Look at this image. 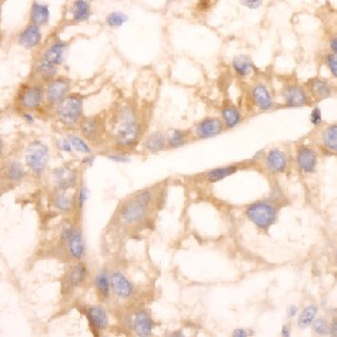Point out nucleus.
<instances>
[{"mask_svg": "<svg viewBox=\"0 0 337 337\" xmlns=\"http://www.w3.org/2000/svg\"><path fill=\"white\" fill-rule=\"evenodd\" d=\"M83 99L76 94L66 96L57 107L59 121L65 125H74L82 115Z\"/></svg>", "mask_w": 337, "mask_h": 337, "instance_id": "obj_1", "label": "nucleus"}, {"mask_svg": "<svg viewBox=\"0 0 337 337\" xmlns=\"http://www.w3.org/2000/svg\"><path fill=\"white\" fill-rule=\"evenodd\" d=\"M25 161L30 170L36 174H41L50 161V149L40 141L32 142L25 152Z\"/></svg>", "mask_w": 337, "mask_h": 337, "instance_id": "obj_2", "label": "nucleus"}, {"mask_svg": "<svg viewBox=\"0 0 337 337\" xmlns=\"http://www.w3.org/2000/svg\"><path fill=\"white\" fill-rule=\"evenodd\" d=\"M151 200L148 191H143L134 199L127 201L121 210V216L124 222L134 223L140 222L146 214V209Z\"/></svg>", "mask_w": 337, "mask_h": 337, "instance_id": "obj_3", "label": "nucleus"}, {"mask_svg": "<svg viewBox=\"0 0 337 337\" xmlns=\"http://www.w3.org/2000/svg\"><path fill=\"white\" fill-rule=\"evenodd\" d=\"M122 119V124L117 134V143L121 147H129L138 139L139 125L129 110L124 112Z\"/></svg>", "mask_w": 337, "mask_h": 337, "instance_id": "obj_4", "label": "nucleus"}, {"mask_svg": "<svg viewBox=\"0 0 337 337\" xmlns=\"http://www.w3.org/2000/svg\"><path fill=\"white\" fill-rule=\"evenodd\" d=\"M249 219L260 229H268L276 221V210L266 203H256L248 208Z\"/></svg>", "mask_w": 337, "mask_h": 337, "instance_id": "obj_5", "label": "nucleus"}, {"mask_svg": "<svg viewBox=\"0 0 337 337\" xmlns=\"http://www.w3.org/2000/svg\"><path fill=\"white\" fill-rule=\"evenodd\" d=\"M61 239L69 245V250L73 257L75 259H80L82 257L85 249L81 231L74 230L71 226H66L61 233Z\"/></svg>", "mask_w": 337, "mask_h": 337, "instance_id": "obj_6", "label": "nucleus"}, {"mask_svg": "<svg viewBox=\"0 0 337 337\" xmlns=\"http://www.w3.org/2000/svg\"><path fill=\"white\" fill-rule=\"evenodd\" d=\"M222 130V123L216 118H207L197 124L196 133L200 139H207L217 136Z\"/></svg>", "mask_w": 337, "mask_h": 337, "instance_id": "obj_7", "label": "nucleus"}, {"mask_svg": "<svg viewBox=\"0 0 337 337\" xmlns=\"http://www.w3.org/2000/svg\"><path fill=\"white\" fill-rule=\"evenodd\" d=\"M69 91H70L69 80L64 77L57 78L50 83L47 90V98L49 99V101L52 103L62 101L66 98Z\"/></svg>", "mask_w": 337, "mask_h": 337, "instance_id": "obj_8", "label": "nucleus"}, {"mask_svg": "<svg viewBox=\"0 0 337 337\" xmlns=\"http://www.w3.org/2000/svg\"><path fill=\"white\" fill-rule=\"evenodd\" d=\"M111 286L116 295L122 299H127L133 293V286L130 281L120 272H116L111 276Z\"/></svg>", "mask_w": 337, "mask_h": 337, "instance_id": "obj_9", "label": "nucleus"}, {"mask_svg": "<svg viewBox=\"0 0 337 337\" xmlns=\"http://www.w3.org/2000/svg\"><path fill=\"white\" fill-rule=\"evenodd\" d=\"M41 40L40 27L35 25H28L19 35V43L25 49H33L37 47Z\"/></svg>", "mask_w": 337, "mask_h": 337, "instance_id": "obj_10", "label": "nucleus"}, {"mask_svg": "<svg viewBox=\"0 0 337 337\" xmlns=\"http://www.w3.org/2000/svg\"><path fill=\"white\" fill-rule=\"evenodd\" d=\"M44 91L41 86H32L27 88L21 96V104L26 109H34L41 104Z\"/></svg>", "mask_w": 337, "mask_h": 337, "instance_id": "obj_11", "label": "nucleus"}, {"mask_svg": "<svg viewBox=\"0 0 337 337\" xmlns=\"http://www.w3.org/2000/svg\"><path fill=\"white\" fill-rule=\"evenodd\" d=\"M299 167L306 173H312L317 166V156L312 149L302 147L297 154Z\"/></svg>", "mask_w": 337, "mask_h": 337, "instance_id": "obj_12", "label": "nucleus"}, {"mask_svg": "<svg viewBox=\"0 0 337 337\" xmlns=\"http://www.w3.org/2000/svg\"><path fill=\"white\" fill-rule=\"evenodd\" d=\"M285 103L289 107H302L306 104L307 97L306 94L299 86H290L284 92Z\"/></svg>", "mask_w": 337, "mask_h": 337, "instance_id": "obj_13", "label": "nucleus"}, {"mask_svg": "<svg viewBox=\"0 0 337 337\" xmlns=\"http://www.w3.org/2000/svg\"><path fill=\"white\" fill-rule=\"evenodd\" d=\"M66 43L63 41H58L52 44L49 50L46 51L42 60L50 65L59 66L63 63L66 51Z\"/></svg>", "mask_w": 337, "mask_h": 337, "instance_id": "obj_14", "label": "nucleus"}, {"mask_svg": "<svg viewBox=\"0 0 337 337\" xmlns=\"http://www.w3.org/2000/svg\"><path fill=\"white\" fill-rule=\"evenodd\" d=\"M56 184L62 190H66L73 187L76 181V175L73 170L66 167L57 168L53 172Z\"/></svg>", "mask_w": 337, "mask_h": 337, "instance_id": "obj_15", "label": "nucleus"}, {"mask_svg": "<svg viewBox=\"0 0 337 337\" xmlns=\"http://www.w3.org/2000/svg\"><path fill=\"white\" fill-rule=\"evenodd\" d=\"M253 98L261 110L267 111L273 107V99L271 94L263 84H257L253 89Z\"/></svg>", "mask_w": 337, "mask_h": 337, "instance_id": "obj_16", "label": "nucleus"}, {"mask_svg": "<svg viewBox=\"0 0 337 337\" xmlns=\"http://www.w3.org/2000/svg\"><path fill=\"white\" fill-rule=\"evenodd\" d=\"M91 325L97 329H105L108 326L106 311L101 306H92L87 311Z\"/></svg>", "mask_w": 337, "mask_h": 337, "instance_id": "obj_17", "label": "nucleus"}, {"mask_svg": "<svg viewBox=\"0 0 337 337\" xmlns=\"http://www.w3.org/2000/svg\"><path fill=\"white\" fill-rule=\"evenodd\" d=\"M134 331L139 336H148L152 330L153 322L145 311L137 313L134 320Z\"/></svg>", "mask_w": 337, "mask_h": 337, "instance_id": "obj_18", "label": "nucleus"}, {"mask_svg": "<svg viewBox=\"0 0 337 337\" xmlns=\"http://www.w3.org/2000/svg\"><path fill=\"white\" fill-rule=\"evenodd\" d=\"M308 87L314 98L318 99H325L331 96V87L329 83L321 78H313L309 80Z\"/></svg>", "mask_w": 337, "mask_h": 337, "instance_id": "obj_19", "label": "nucleus"}, {"mask_svg": "<svg viewBox=\"0 0 337 337\" xmlns=\"http://www.w3.org/2000/svg\"><path fill=\"white\" fill-rule=\"evenodd\" d=\"M267 164L273 172L280 173L283 172L286 168V157L279 149L274 148L269 152L267 156Z\"/></svg>", "mask_w": 337, "mask_h": 337, "instance_id": "obj_20", "label": "nucleus"}, {"mask_svg": "<svg viewBox=\"0 0 337 337\" xmlns=\"http://www.w3.org/2000/svg\"><path fill=\"white\" fill-rule=\"evenodd\" d=\"M50 9L47 5H42L41 3L34 2L31 10V21L32 25L41 26L46 25L50 20Z\"/></svg>", "mask_w": 337, "mask_h": 337, "instance_id": "obj_21", "label": "nucleus"}, {"mask_svg": "<svg viewBox=\"0 0 337 337\" xmlns=\"http://www.w3.org/2000/svg\"><path fill=\"white\" fill-rule=\"evenodd\" d=\"M91 12L90 3L88 1H74L73 6V17L75 21H85L90 18Z\"/></svg>", "mask_w": 337, "mask_h": 337, "instance_id": "obj_22", "label": "nucleus"}, {"mask_svg": "<svg viewBox=\"0 0 337 337\" xmlns=\"http://www.w3.org/2000/svg\"><path fill=\"white\" fill-rule=\"evenodd\" d=\"M100 123L98 118H86L82 123L83 135L87 139H96L99 135Z\"/></svg>", "mask_w": 337, "mask_h": 337, "instance_id": "obj_23", "label": "nucleus"}, {"mask_svg": "<svg viewBox=\"0 0 337 337\" xmlns=\"http://www.w3.org/2000/svg\"><path fill=\"white\" fill-rule=\"evenodd\" d=\"M236 171H237V167H235V166H226V167L217 168L207 173L206 178L211 183L218 182V181L224 179L226 177L236 173Z\"/></svg>", "mask_w": 337, "mask_h": 337, "instance_id": "obj_24", "label": "nucleus"}, {"mask_svg": "<svg viewBox=\"0 0 337 337\" xmlns=\"http://www.w3.org/2000/svg\"><path fill=\"white\" fill-rule=\"evenodd\" d=\"M232 65L234 71L241 76H247L254 69L251 59L245 55H239L235 58Z\"/></svg>", "mask_w": 337, "mask_h": 337, "instance_id": "obj_25", "label": "nucleus"}, {"mask_svg": "<svg viewBox=\"0 0 337 337\" xmlns=\"http://www.w3.org/2000/svg\"><path fill=\"white\" fill-rule=\"evenodd\" d=\"M148 151L155 153L165 148V137L161 132L151 133L145 143Z\"/></svg>", "mask_w": 337, "mask_h": 337, "instance_id": "obj_26", "label": "nucleus"}, {"mask_svg": "<svg viewBox=\"0 0 337 337\" xmlns=\"http://www.w3.org/2000/svg\"><path fill=\"white\" fill-rule=\"evenodd\" d=\"M95 285L99 294L103 298H107L110 293L111 280H109L108 275L105 271H100L98 273L95 279Z\"/></svg>", "mask_w": 337, "mask_h": 337, "instance_id": "obj_27", "label": "nucleus"}, {"mask_svg": "<svg viewBox=\"0 0 337 337\" xmlns=\"http://www.w3.org/2000/svg\"><path fill=\"white\" fill-rule=\"evenodd\" d=\"M87 277V269L83 264L75 265L70 274L69 281L72 286H79Z\"/></svg>", "mask_w": 337, "mask_h": 337, "instance_id": "obj_28", "label": "nucleus"}, {"mask_svg": "<svg viewBox=\"0 0 337 337\" xmlns=\"http://www.w3.org/2000/svg\"><path fill=\"white\" fill-rule=\"evenodd\" d=\"M222 114L223 121L229 127H231V128L234 127L239 124L241 116H240V112L236 108H234V107L224 108L222 110Z\"/></svg>", "mask_w": 337, "mask_h": 337, "instance_id": "obj_29", "label": "nucleus"}, {"mask_svg": "<svg viewBox=\"0 0 337 337\" xmlns=\"http://www.w3.org/2000/svg\"><path fill=\"white\" fill-rule=\"evenodd\" d=\"M316 314H317V307L315 305H310V306L306 307L301 314L299 321H298L299 327L302 329L308 327L312 323Z\"/></svg>", "mask_w": 337, "mask_h": 337, "instance_id": "obj_30", "label": "nucleus"}, {"mask_svg": "<svg viewBox=\"0 0 337 337\" xmlns=\"http://www.w3.org/2000/svg\"><path fill=\"white\" fill-rule=\"evenodd\" d=\"M25 169L19 162L14 161L9 165L7 169V176L10 181L14 182L21 181L25 176Z\"/></svg>", "mask_w": 337, "mask_h": 337, "instance_id": "obj_31", "label": "nucleus"}, {"mask_svg": "<svg viewBox=\"0 0 337 337\" xmlns=\"http://www.w3.org/2000/svg\"><path fill=\"white\" fill-rule=\"evenodd\" d=\"M324 143L326 147L329 149L336 151L337 149V126L336 124H333L329 126V128L326 129L324 133Z\"/></svg>", "mask_w": 337, "mask_h": 337, "instance_id": "obj_32", "label": "nucleus"}, {"mask_svg": "<svg viewBox=\"0 0 337 337\" xmlns=\"http://www.w3.org/2000/svg\"><path fill=\"white\" fill-rule=\"evenodd\" d=\"M54 206L61 211H69L73 207V198L66 192H61L54 198Z\"/></svg>", "mask_w": 337, "mask_h": 337, "instance_id": "obj_33", "label": "nucleus"}, {"mask_svg": "<svg viewBox=\"0 0 337 337\" xmlns=\"http://www.w3.org/2000/svg\"><path fill=\"white\" fill-rule=\"evenodd\" d=\"M128 20V17L122 12H113L106 17V24L110 27H121Z\"/></svg>", "mask_w": 337, "mask_h": 337, "instance_id": "obj_34", "label": "nucleus"}, {"mask_svg": "<svg viewBox=\"0 0 337 337\" xmlns=\"http://www.w3.org/2000/svg\"><path fill=\"white\" fill-rule=\"evenodd\" d=\"M68 140L70 141V143L73 146V148L75 149L76 151H79V152H82V153H91L90 147L80 137L75 136V135H69Z\"/></svg>", "mask_w": 337, "mask_h": 337, "instance_id": "obj_35", "label": "nucleus"}, {"mask_svg": "<svg viewBox=\"0 0 337 337\" xmlns=\"http://www.w3.org/2000/svg\"><path fill=\"white\" fill-rule=\"evenodd\" d=\"M186 143V132L173 130L169 136V144L172 148H179Z\"/></svg>", "mask_w": 337, "mask_h": 337, "instance_id": "obj_36", "label": "nucleus"}, {"mask_svg": "<svg viewBox=\"0 0 337 337\" xmlns=\"http://www.w3.org/2000/svg\"><path fill=\"white\" fill-rule=\"evenodd\" d=\"M39 73L44 79H51L57 73V70L55 66L50 65L49 63L44 62L43 60H41V64L39 66Z\"/></svg>", "mask_w": 337, "mask_h": 337, "instance_id": "obj_37", "label": "nucleus"}, {"mask_svg": "<svg viewBox=\"0 0 337 337\" xmlns=\"http://www.w3.org/2000/svg\"><path fill=\"white\" fill-rule=\"evenodd\" d=\"M313 327L317 333L320 335H326L328 333V323L324 319H317L313 323Z\"/></svg>", "mask_w": 337, "mask_h": 337, "instance_id": "obj_38", "label": "nucleus"}, {"mask_svg": "<svg viewBox=\"0 0 337 337\" xmlns=\"http://www.w3.org/2000/svg\"><path fill=\"white\" fill-rule=\"evenodd\" d=\"M56 146L62 151H65V152H68V153H72L73 152V146H72V144L70 143V141L68 140V139H64V138L58 139L56 141Z\"/></svg>", "mask_w": 337, "mask_h": 337, "instance_id": "obj_39", "label": "nucleus"}, {"mask_svg": "<svg viewBox=\"0 0 337 337\" xmlns=\"http://www.w3.org/2000/svg\"><path fill=\"white\" fill-rule=\"evenodd\" d=\"M326 63L329 66L330 73L333 74V76L337 75V59L336 54H329L326 59Z\"/></svg>", "mask_w": 337, "mask_h": 337, "instance_id": "obj_40", "label": "nucleus"}, {"mask_svg": "<svg viewBox=\"0 0 337 337\" xmlns=\"http://www.w3.org/2000/svg\"><path fill=\"white\" fill-rule=\"evenodd\" d=\"M88 197H89V190L86 187H82L79 191V195H78V205L80 208H82Z\"/></svg>", "mask_w": 337, "mask_h": 337, "instance_id": "obj_41", "label": "nucleus"}, {"mask_svg": "<svg viewBox=\"0 0 337 337\" xmlns=\"http://www.w3.org/2000/svg\"><path fill=\"white\" fill-rule=\"evenodd\" d=\"M310 120L313 124H320L322 123V113L319 108H315L313 109L311 112V116H310Z\"/></svg>", "mask_w": 337, "mask_h": 337, "instance_id": "obj_42", "label": "nucleus"}, {"mask_svg": "<svg viewBox=\"0 0 337 337\" xmlns=\"http://www.w3.org/2000/svg\"><path fill=\"white\" fill-rule=\"evenodd\" d=\"M107 158L112 161H115V162H128L129 161L128 157L121 155V154H110L107 156Z\"/></svg>", "mask_w": 337, "mask_h": 337, "instance_id": "obj_43", "label": "nucleus"}, {"mask_svg": "<svg viewBox=\"0 0 337 337\" xmlns=\"http://www.w3.org/2000/svg\"><path fill=\"white\" fill-rule=\"evenodd\" d=\"M243 4L245 6H247L248 8L256 9L258 8L260 5H262V2L258 1V0H251V1H244Z\"/></svg>", "mask_w": 337, "mask_h": 337, "instance_id": "obj_44", "label": "nucleus"}, {"mask_svg": "<svg viewBox=\"0 0 337 337\" xmlns=\"http://www.w3.org/2000/svg\"><path fill=\"white\" fill-rule=\"evenodd\" d=\"M330 46V50H332L333 51V54H336L337 52V41H336V37H333L332 39H331V41H330V43H329Z\"/></svg>", "mask_w": 337, "mask_h": 337, "instance_id": "obj_45", "label": "nucleus"}, {"mask_svg": "<svg viewBox=\"0 0 337 337\" xmlns=\"http://www.w3.org/2000/svg\"><path fill=\"white\" fill-rule=\"evenodd\" d=\"M247 335V331L245 329H236L233 333V336L235 337H245Z\"/></svg>", "mask_w": 337, "mask_h": 337, "instance_id": "obj_46", "label": "nucleus"}, {"mask_svg": "<svg viewBox=\"0 0 337 337\" xmlns=\"http://www.w3.org/2000/svg\"><path fill=\"white\" fill-rule=\"evenodd\" d=\"M23 117H24V119H25V121H26L27 123H29V124H32V123H34V121H35L33 116L31 115V114H29V113H25V114H23Z\"/></svg>", "mask_w": 337, "mask_h": 337, "instance_id": "obj_47", "label": "nucleus"}, {"mask_svg": "<svg viewBox=\"0 0 337 337\" xmlns=\"http://www.w3.org/2000/svg\"><path fill=\"white\" fill-rule=\"evenodd\" d=\"M82 162L84 164L89 165V166H92L93 163H94V157L92 156H86L84 157L82 159Z\"/></svg>", "mask_w": 337, "mask_h": 337, "instance_id": "obj_48", "label": "nucleus"}, {"mask_svg": "<svg viewBox=\"0 0 337 337\" xmlns=\"http://www.w3.org/2000/svg\"><path fill=\"white\" fill-rule=\"evenodd\" d=\"M330 334H331L332 336H337V326L336 322H335V321L333 322L332 326L330 327Z\"/></svg>", "mask_w": 337, "mask_h": 337, "instance_id": "obj_49", "label": "nucleus"}, {"mask_svg": "<svg viewBox=\"0 0 337 337\" xmlns=\"http://www.w3.org/2000/svg\"><path fill=\"white\" fill-rule=\"evenodd\" d=\"M287 312L288 315H289L290 317H293V316H295V315L297 314L296 306H290V307L288 308Z\"/></svg>", "mask_w": 337, "mask_h": 337, "instance_id": "obj_50", "label": "nucleus"}, {"mask_svg": "<svg viewBox=\"0 0 337 337\" xmlns=\"http://www.w3.org/2000/svg\"><path fill=\"white\" fill-rule=\"evenodd\" d=\"M282 335H283V336H289V335H290L289 330H288L286 327H283V328H282Z\"/></svg>", "mask_w": 337, "mask_h": 337, "instance_id": "obj_51", "label": "nucleus"}]
</instances>
